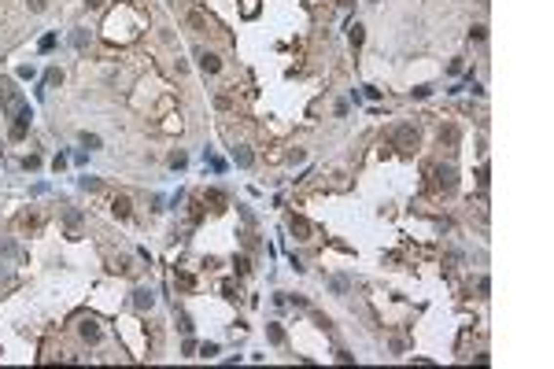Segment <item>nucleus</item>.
Here are the masks:
<instances>
[{"label": "nucleus", "mask_w": 554, "mask_h": 369, "mask_svg": "<svg viewBox=\"0 0 554 369\" xmlns=\"http://www.w3.org/2000/svg\"><path fill=\"white\" fill-rule=\"evenodd\" d=\"M392 144L395 148H414V144H418V126H414V122H399V126L392 129Z\"/></svg>", "instance_id": "f257e3e1"}, {"label": "nucleus", "mask_w": 554, "mask_h": 369, "mask_svg": "<svg viewBox=\"0 0 554 369\" xmlns=\"http://www.w3.org/2000/svg\"><path fill=\"white\" fill-rule=\"evenodd\" d=\"M30 122H34V107L30 103H22V107L15 111V126H11V141H22L26 129H30Z\"/></svg>", "instance_id": "f03ea898"}, {"label": "nucleus", "mask_w": 554, "mask_h": 369, "mask_svg": "<svg viewBox=\"0 0 554 369\" xmlns=\"http://www.w3.org/2000/svg\"><path fill=\"white\" fill-rule=\"evenodd\" d=\"M454 184H458V177H454L451 163H447V166H436V188L440 192H454Z\"/></svg>", "instance_id": "7ed1b4c3"}, {"label": "nucleus", "mask_w": 554, "mask_h": 369, "mask_svg": "<svg viewBox=\"0 0 554 369\" xmlns=\"http://www.w3.org/2000/svg\"><path fill=\"white\" fill-rule=\"evenodd\" d=\"M288 229L296 233V240H311V222L299 218V214H292V218H288Z\"/></svg>", "instance_id": "20e7f679"}, {"label": "nucleus", "mask_w": 554, "mask_h": 369, "mask_svg": "<svg viewBox=\"0 0 554 369\" xmlns=\"http://www.w3.org/2000/svg\"><path fill=\"white\" fill-rule=\"evenodd\" d=\"M133 307H137V310H151V307H155V292L137 288V292H133Z\"/></svg>", "instance_id": "39448f33"}, {"label": "nucleus", "mask_w": 554, "mask_h": 369, "mask_svg": "<svg viewBox=\"0 0 554 369\" xmlns=\"http://www.w3.org/2000/svg\"><path fill=\"white\" fill-rule=\"evenodd\" d=\"M200 67H203V74H218V70H222V59L211 56V52H200Z\"/></svg>", "instance_id": "423d86ee"}, {"label": "nucleus", "mask_w": 554, "mask_h": 369, "mask_svg": "<svg viewBox=\"0 0 554 369\" xmlns=\"http://www.w3.org/2000/svg\"><path fill=\"white\" fill-rule=\"evenodd\" d=\"M82 336L89 344H96V340H100V325H96V321H82Z\"/></svg>", "instance_id": "0eeeda50"}, {"label": "nucleus", "mask_w": 554, "mask_h": 369, "mask_svg": "<svg viewBox=\"0 0 554 369\" xmlns=\"http://www.w3.org/2000/svg\"><path fill=\"white\" fill-rule=\"evenodd\" d=\"M233 163H236V166H252V163H255V155H252L248 148H236V151H233Z\"/></svg>", "instance_id": "6e6552de"}, {"label": "nucleus", "mask_w": 554, "mask_h": 369, "mask_svg": "<svg viewBox=\"0 0 554 369\" xmlns=\"http://www.w3.org/2000/svg\"><path fill=\"white\" fill-rule=\"evenodd\" d=\"M266 340L281 347V344H285V328H281V325H266Z\"/></svg>", "instance_id": "1a4fd4ad"}, {"label": "nucleus", "mask_w": 554, "mask_h": 369, "mask_svg": "<svg viewBox=\"0 0 554 369\" xmlns=\"http://www.w3.org/2000/svg\"><path fill=\"white\" fill-rule=\"evenodd\" d=\"M111 210H115L118 218H129V200H126V196H118V200L111 203Z\"/></svg>", "instance_id": "9d476101"}, {"label": "nucleus", "mask_w": 554, "mask_h": 369, "mask_svg": "<svg viewBox=\"0 0 554 369\" xmlns=\"http://www.w3.org/2000/svg\"><path fill=\"white\" fill-rule=\"evenodd\" d=\"M63 218H67V226H70V229H78V226H82V210L67 207V210H63Z\"/></svg>", "instance_id": "9b49d317"}, {"label": "nucleus", "mask_w": 554, "mask_h": 369, "mask_svg": "<svg viewBox=\"0 0 554 369\" xmlns=\"http://www.w3.org/2000/svg\"><path fill=\"white\" fill-rule=\"evenodd\" d=\"M329 288H333L336 295H347V288H351V285H347V277H333V281H329Z\"/></svg>", "instance_id": "f8f14e48"}, {"label": "nucleus", "mask_w": 554, "mask_h": 369, "mask_svg": "<svg viewBox=\"0 0 554 369\" xmlns=\"http://www.w3.org/2000/svg\"><path fill=\"white\" fill-rule=\"evenodd\" d=\"M70 44H74V48H85V44H89V34H85V30H74V34H70Z\"/></svg>", "instance_id": "ddd939ff"}, {"label": "nucleus", "mask_w": 554, "mask_h": 369, "mask_svg": "<svg viewBox=\"0 0 554 369\" xmlns=\"http://www.w3.org/2000/svg\"><path fill=\"white\" fill-rule=\"evenodd\" d=\"M82 144H85V148L92 151V148H100L104 141H100V137H96V133H82Z\"/></svg>", "instance_id": "4468645a"}, {"label": "nucleus", "mask_w": 554, "mask_h": 369, "mask_svg": "<svg viewBox=\"0 0 554 369\" xmlns=\"http://www.w3.org/2000/svg\"><path fill=\"white\" fill-rule=\"evenodd\" d=\"M59 82H63V70H59V67H52L48 74H44V85H59Z\"/></svg>", "instance_id": "2eb2a0df"}, {"label": "nucleus", "mask_w": 554, "mask_h": 369, "mask_svg": "<svg viewBox=\"0 0 554 369\" xmlns=\"http://www.w3.org/2000/svg\"><path fill=\"white\" fill-rule=\"evenodd\" d=\"M85 188V192H96V188H100V181H96V177H82V181H78Z\"/></svg>", "instance_id": "dca6fc26"}, {"label": "nucleus", "mask_w": 554, "mask_h": 369, "mask_svg": "<svg viewBox=\"0 0 554 369\" xmlns=\"http://www.w3.org/2000/svg\"><path fill=\"white\" fill-rule=\"evenodd\" d=\"M248 269H252V259H248V255H240V259H236V273H248Z\"/></svg>", "instance_id": "f3484780"}, {"label": "nucleus", "mask_w": 554, "mask_h": 369, "mask_svg": "<svg viewBox=\"0 0 554 369\" xmlns=\"http://www.w3.org/2000/svg\"><path fill=\"white\" fill-rule=\"evenodd\" d=\"M362 37H366V34H362V26L355 22V26H351V44H355V48H359V44H362Z\"/></svg>", "instance_id": "a211bd4d"}, {"label": "nucleus", "mask_w": 554, "mask_h": 369, "mask_svg": "<svg viewBox=\"0 0 554 369\" xmlns=\"http://www.w3.org/2000/svg\"><path fill=\"white\" fill-rule=\"evenodd\" d=\"M440 141H447V144H454V141H458V133H454V129H451V126H447V129H440Z\"/></svg>", "instance_id": "6ab92c4d"}, {"label": "nucleus", "mask_w": 554, "mask_h": 369, "mask_svg": "<svg viewBox=\"0 0 554 369\" xmlns=\"http://www.w3.org/2000/svg\"><path fill=\"white\" fill-rule=\"evenodd\" d=\"M200 354H203V358H214V354H218V344H203Z\"/></svg>", "instance_id": "aec40b11"}, {"label": "nucleus", "mask_w": 554, "mask_h": 369, "mask_svg": "<svg viewBox=\"0 0 554 369\" xmlns=\"http://www.w3.org/2000/svg\"><path fill=\"white\" fill-rule=\"evenodd\" d=\"M52 44H56V34H44L41 37V52H52Z\"/></svg>", "instance_id": "412c9836"}, {"label": "nucleus", "mask_w": 554, "mask_h": 369, "mask_svg": "<svg viewBox=\"0 0 554 369\" xmlns=\"http://www.w3.org/2000/svg\"><path fill=\"white\" fill-rule=\"evenodd\" d=\"M22 166H26V170H37V166H41V159H37V155H26Z\"/></svg>", "instance_id": "4be33fe9"}, {"label": "nucleus", "mask_w": 554, "mask_h": 369, "mask_svg": "<svg viewBox=\"0 0 554 369\" xmlns=\"http://www.w3.org/2000/svg\"><path fill=\"white\" fill-rule=\"evenodd\" d=\"M0 255H15V244H11V240H0Z\"/></svg>", "instance_id": "5701e85b"}, {"label": "nucleus", "mask_w": 554, "mask_h": 369, "mask_svg": "<svg viewBox=\"0 0 554 369\" xmlns=\"http://www.w3.org/2000/svg\"><path fill=\"white\" fill-rule=\"evenodd\" d=\"M30 11H44V0H30Z\"/></svg>", "instance_id": "b1692460"}, {"label": "nucleus", "mask_w": 554, "mask_h": 369, "mask_svg": "<svg viewBox=\"0 0 554 369\" xmlns=\"http://www.w3.org/2000/svg\"><path fill=\"white\" fill-rule=\"evenodd\" d=\"M85 4H89L92 11H96V8H104V0H85Z\"/></svg>", "instance_id": "393cba45"}]
</instances>
